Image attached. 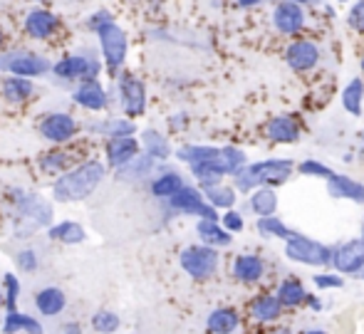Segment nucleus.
Here are the masks:
<instances>
[{"mask_svg":"<svg viewBox=\"0 0 364 334\" xmlns=\"http://www.w3.org/2000/svg\"><path fill=\"white\" fill-rule=\"evenodd\" d=\"M25 332V334H43V325H40L35 317L30 315H18V312H8L5 317L3 332L5 334H15V332Z\"/></svg>","mask_w":364,"mask_h":334,"instance_id":"28","label":"nucleus"},{"mask_svg":"<svg viewBox=\"0 0 364 334\" xmlns=\"http://www.w3.org/2000/svg\"><path fill=\"white\" fill-rule=\"evenodd\" d=\"M50 238L75 245V243H82V240H85V228H82L80 223H73V220H68V223L55 225V228L50 230Z\"/></svg>","mask_w":364,"mask_h":334,"instance_id":"35","label":"nucleus"},{"mask_svg":"<svg viewBox=\"0 0 364 334\" xmlns=\"http://www.w3.org/2000/svg\"><path fill=\"white\" fill-rule=\"evenodd\" d=\"M362 97H364V85L362 80H352L342 92V104L352 117H362Z\"/></svg>","mask_w":364,"mask_h":334,"instance_id":"32","label":"nucleus"},{"mask_svg":"<svg viewBox=\"0 0 364 334\" xmlns=\"http://www.w3.org/2000/svg\"><path fill=\"white\" fill-rule=\"evenodd\" d=\"M3 95L8 102H23L33 95V82L23 80V77H8L3 82Z\"/></svg>","mask_w":364,"mask_h":334,"instance_id":"31","label":"nucleus"},{"mask_svg":"<svg viewBox=\"0 0 364 334\" xmlns=\"http://www.w3.org/2000/svg\"><path fill=\"white\" fill-rule=\"evenodd\" d=\"M220 149L216 146H183L176 151V156L181 158V161L191 163V166H198V163H206V161H213V158H218Z\"/></svg>","mask_w":364,"mask_h":334,"instance_id":"30","label":"nucleus"},{"mask_svg":"<svg viewBox=\"0 0 364 334\" xmlns=\"http://www.w3.org/2000/svg\"><path fill=\"white\" fill-rule=\"evenodd\" d=\"M100 72V63L92 58H82V55H70L63 63L55 65V75L65 77V80H85L92 82Z\"/></svg>","mask_w":364,"mask_h":334,"instance_id":"9","label":"nucleus"},{"mask_svg":"<svg viewBox=\"0 0 364 334\" xmlns=\"http://www.w3.org/2000/svg\"><path fill=\"white\" fill-rule=\"evenodd\" d=\"M250 208H253V213L260 215V218H270V215H275V208H278V196H275V191L270 186L258 188V191L250 196Z\"/></svg>","mask_w":364,"mask_h":334,"instance_id":"26","label":"nucleus"},{"mask_svg":"<svg viewBox=\"0 0 364 334\" xmlns=\"http://www.w3.org/2000/svg\"><path fill=\"white\" fill-rule=\"evenodd\" d=\"M0 48H3V33H0Z\"/></svg>","mask_w":364,"mask_h":334,"instance_id":"50","label":"nucleus"},{"mask_svg":"<svg viewBox=\"0 0 364 334\" xmlns=\"http://www.w3.org/2000/svg\"><path fill=\"white\" fill-rule=\"evenodd\" d=\"M181 267L196 280H206L218 270V253L206 245H191L181 253Z\"/></svg>","mask_w":364,"mask_h":334,"instance_id":"6","label":"nucleus"},{"mask_svg":"<svg viewBox=\"0 0 364 334\" xmlns=\"http://www.w3.org/2000/svg\"><path fill=\"white\" fill-rule=\"evenodd\" d=\"M258 233L263 235V238H280V240H285V243H288V240H295L297 235H300V233H295V230H290L278 215L258 218Z\"/></svg>","mask_w":364,"mask_h":334,"instance_id":"25","label":"nucleus"},{"mask_svg":"<svg viewBox=\"0 0 364 334\" xmlns=\"http://www.w3.org/2000/svg\"><path fill=\"white\" fill-rule=\"evenodd\" d=\"M53 220V208L38 196H25L20 200V213L15 218V235L18 238H30L38 228L48 225Z\"/></svg>","mask_w":364,"mask_h":334,"instance_id":"3","label":"nucleus"},{"mask_svg":"<svg viewBox=\"0 0 364 334\" xmlns=\"http://www.w3.org/2000/svg\"><path fill=\"white\" fill-rule=\"evenodd\" d=\"M92 327H95V332L112 334L119 330V317H117L114 312H97V315L92 317Z\"/></svg>","mask_w":364,"mask_h":334,"instance_id":"40","label":"nucleus"},{"mask_svg":"<svg viewBox=\"0 0 364 334\" xmlns=\"http://www.w3.org/2000/svg\"><path fill=\"white\" fill-rule=\"evenodd\" d=\"M300 173H302V176L327 178V181H330V178L335 176V171H332V168H327L325 163H320V161H302L300 163Z\"/></svg>","mask_w":364,"mask_h":334,"instance_id":"41","label":"nucleus"},{"mask_svg":"<svg viewBox=\"0 0 364 334\" xmlns=\"http://www.w3.org/2000/svg\"><path fill=\"white\" fill-rule=\"evenodd\" d=\"M285 60L292 70H312L317 63H320V50H317L315 43H307V40H300V43H292L285 53Z\"/></svg>","mask_w":364,"mask_h":334,"instance_id":"14","label":"nucleus"},{"mask_svg":"<svg viewBox=\"0 0 364 334\" xmlns=\"http://www.w3.org/2000/svg\"><path fill=\"white\" fill-rule=\"evenodd\" d=\"M268 136L280 144H292L300 139V126H297V122L290 119V117H275L268 124Z\"/></svg>","mask_w":364,"mask_h":334,"instance_id":"20","label":"nucleus"},{"mask_svg":"<svg viewBox=\"0 0 364 334\" xmlns=\"http://www.w3.org/2000/svg\"><path fill=\"white\" fill-rule=\"evenodd\" d=\"M362 139H364V134H362Z\"/></svg>","mask_w":364,"mask_h":334,"instance_id":"52","label":"nucleus"},{"mask_svg":"<svg viewBox=\"0 0 364 334\" xmlns=\"http://www.w3.org/2000/svg\"><path fill=\"white\" fill-rule=\"evenodd\" d=\"M362 70H364V58H362Z\"/></svg>","mask_w":364,"mask_h":334,"instance_id":"51","label":"nucleus"},{"mask_svg":"<svg viewBox=\"0 0 364 334\" xmlns=\"http://www.w3.org/2000/svg\"><path fill=\"white\" fill-rule=\"evenodd\" d=\"M250 315L258 322H275L283 315V305H280L275 295H260L258 300H253V305H250Z\"/></svg>","mask_w":364,"mask_h":334,"instance_id":"21","label":"nucleus"},{"mask_svg":"<svg viewBox=\"0 0 364 334\" xmlns=\"http://www.w3.org/2000/svg\"><path fill=\"white\" fill-rule=\"evenodd\" d=\"M208 332L211 334H230L238 327V312L228 310V307H220V310L208 315Z\"/></svg>","mask_w":364,"mask_h":334,"instance_id":"24","label":"nucleus"},{"mask_svg":"<svg viewBox=\"0 0 364 334\" xmlns=\"http://www.w3.org/2000/svg\"><path fill=\"white\" fill-rule=\"evenodd\" d=\"M273 25L283 35H297L305 25V10L300 3H278L273 10Z\"/></svg>","mask_w":364,"mask_h":334,"instance_id":"11","label":"nucleus"},{"mask_svg":"<svg viewBox=\"0 0 364 334\" xmlns=\"http://www.w3.org/2000/svg\"><path fill=\"white\" fill-rule=\"evenodd\" d=\"M203 196L208 198V205H213V208H233L235 203V191L228 186H206L203 188Z\"/></svg>","mask_w":364,"mask_h":334,"instance_id":"34","label":"nucleus"},{"mask_svg":"<svg viewBox=\"0 0 364 334\" xmlns=\"http://www.w3.org/2000/svg\"><path fill=\"white\" fill-rule=\"evenodd\" d=\"M105 178V166L100 161H87L80 168L65 173L63 178H58L53 186V193L63 203H73V200L87 198Z\"/></svg>","mask_w":364,"mask_h":334,"instance_id":"1","label":"nucleus"},{"mask_svg":"<svg viewBox=\"0 0 364 334\" xmlns=\"http://www.w3.org/2000/svg\"><path fill=\"white\" fill-rule=\"evenodd\" d=\"M136 153H139V144H136V139H132V136L112 139V141L107 144V158H109V163L117 168L134 161Z\"/></svg>","mask_w":364,"mask_h":334,"instance_id":"15","label":"nucleus"},{"mask_svg":"<svg viewBox=\"0 0 364 334\" xmlns=\"http://www.w3.org/2000/svg\"><path fill=\"white\" fill-rule=\"evenodd\" d=\"M223 230L225 233H238V230H243V218H240V213L228 210V213L223 215Z\"/></svg>","mask_w":364,"mask_h":334,"instance_id":"45","label":"nucleus"},{"mask_svg":"<svg viewBox=\"0 0 364 334\" xmlns=\"http://www.w3.org/2000/svg\"><path fill=\"white\" fill-rule=\"evenodd\" d=\"M347 23H350L355 30H360V33H364V0H362V3H355V5H352L350 15H347Z\"/></svg>","mask_w":364,"mask_h":334,"instance_id":"44","label":"nucleus"},{"mask_svg":"<svg viewBox=\"0 0 364 334\" xmlns=\"http://www.w3.org/2000/svg\"><path fill=\"white\" fill-rule=\"evenodd\" d=\"M265 272V265L258 255H238L233 263V275L238 277L240 282H258Z\"/></svg>","mask_w":364,"mask_h":334,"instance_id":"19","label":"nucleus"},{"mask_svg":"<svg viewBox=\"0 0 364 334\" xmlns=\"http://www.w3.org/2000/svg\"><path fill=\"white\" fill-rule=\"evenodd\" d=\"M95 129L107 134V136H112V139H122V136H132L136 126L127 119H112V122H105V124H97Z\"/></svg>","mask_w":364,"mask_h":334,"instance_id":"38","label":"nucleus"},{"mask_svg":"<svg viewBox=\"0 0 364 334\" xmlns=\"http://www.w3.org/2000/svg\"><path fill=\"white\" fill-rule=\"evenodd\" d=\"M151 166H154V158H149V156H136L134 161H129L127 166H122L119 168V178L124 176V178H144L149 171H151Z\"/></svg>","mask_w":364,"mask_h":334,"instance_id":"39","label":"nucleus"},{"mask_svg":"<svg viewBox=\"0 0 364 334\" xmlns=\"http://www.w3.org/2000/svg\"><path fill=\"white\" fill-rule=\"evenodd\" d=\"M317 287H342V277L340 275H315L312 277Z\"/></svg>","mask_w":364,"mask_h":334,"instance_id":"46","label":"nucleus"},{"mask_svg":"<svg viewBox=\"0 0 364 334\" xmlns=\"http://www.w3.org/2000/svg\"><path fill=\"white\" fill-rule=\"evenodd\" d=\"M55 28H58V18L53 13H48V10H33L25 18V30L38 40L50 38L55 33Z\"/></svg>","mask_w":364,"mask_h":334,"instance_id":"17","label":"nucleus"},{"mask_svg":"<svg viewBox=\"0 0 364 334\" xmlns=\"http://www.w3.org/2000/svg\"><path fill=\"white\" fill-rule=\"evenodd\" d=\"M302 334H327V332H322V330H307V332H302Z\"/></svg>","mask_w":364,"mask_h":334,"instance_id":"48","label":"nucleus"},{"mask_svg":"<svg viewBox=\"0 0 364 334\" xmlns=\"http://www.w3.org/2000/svg\"><path fill=\"white\" fill-rule=\"evenodd\" d=\"M332 265L340 272H347V275L360 272L364 267V238L350 240V243L332 250Z\"/></svg>","mask_w":364,"mask_h":334,"instance_id":"10","label":"nucleus"},{"mask_svg":"<svg viewBox=\"0 0 364 334\" xmlns=\"http://www.w3.org/2000/svg\"><path fill=\"white\" fill-rule=\"evenodd\" d=\"M168 200H171V208L178 210V213L201 215V220H213V223L218 220L216 208L208 205V203H203V193L196 191V188H191V186H183L176 196H171Z\"/></svg>","mask_w":364,"mask_h":334,"instance_id":"7","label":"nucleus"},{"mask_svg":"<svg viewBox=\"0 0 364 334\" xmlns=\"http://www.w3.org/2000/svg\"><path fill=\"white\" fill-rule=\"evenodd\" d=\"M40 131H43V136L50 139V141L63 144V141H70V139L75 136L77 124H75V119L70 114H63V112H58V114H50L48 119L43 122Z\"/></svg>","mask_w":364,"mask_h":334,"instance_id":"13","label":"nucleus"},{"mask_svg":"<svg viewBox=\"0 0 364 334\" xmlns=\"http://www.w3.org/2000/svg\"><path fill=\"white\" fill-rule=\"evenodd\" d=\"M278 302L283 307H297V305H302V302H307V292H305V287L300 285L297 280H285V282H280V287H278Z\"/></svg>","mask_w":364,"mask_h":334,"instance_id":"29","label":"nucleus"},{"mask_svg":"<svg viewBox=\"0 0 364 334\" xmlns=\"http://www.w3.org/2000/svg\"><path fill=\"white\" fill-rule=\"evenodd\" d=\"M35 305H38L40 315L55 317L58 312H63V307H65L63 290H58V287H45V290H40L38 297H35Z\"/></svg>","mask_w":364,"mask_h":334,"instance_id":"23","label":"nucleus"},{"mask_svg":"<svg viewBox=\"0 0 364 334\" xmlns=\"http://www.w3.org/2000/svg\"><path fill=\"white\" fill-rule=\"evenodd\" d=\"M5 285H8V297H5V305H8V312H15V302H18V280L15 275H5Z\"/></svg>","mask_w":364,"mask_h":334,"instance_id":"43","label":"nucleus"},{"mask_svg":"<svg viewBox=\"0 0 364 334\" xmlns=\"http://www.w3.org/2000/svg\"><path fill=\"white\" fill-rule=\"evenodd\" d=\"M285 258L295 260V263L302 265H312V267H322L332 263V250L327 245L317 243V240H310L305 235H297L295 240H288L285 243Z\"/></svg>","mask_w":364,"mask_h":334,"instance_id":"4","label":"nucleus"},{"mask_svg":"<svg viewBox=\"0 0 364 334\" xmlns=\"http://www.w3.org/2000/svg\"><path fill=\"white\" fill-rule=\"evenodd\" d=\"M3 305H5V297H3V295H0V307H3Z\"/></svg>","mask_w":364,"mask_h":334,"instance_id":"49","label":"nucleus"},{"mask_svg":"<svg viewBox=\"0 0 364 334\" xmlns=\"http://www.w3.org/2000/svg\"><path fill=\"white\" fill-rule=\"evenodd\" d=\"M0 70H8V72H13L15 77L28 80V77L48 72L50 63L33 53H10V55H5V58H0Z\"/></svg>","mask_w":364,"mask_h":334,"instance_id":"8","label":"nucleus"},{"mask_svg":"<svg viewBox=\"0 0 364 334\" xmlns=\"http://www.w3.org/2000/svg\"><path fill=\"white\" fill-rule=\"evenodd\" d=\"M119 90H122L124 114L127 117H139L146 107V90H144V85H141V80H136L134 75H124Z\"/></svg>","mask_w":364,"mask_h":334,"instance_id":"12","label":"nucleus"},{"mask_svg":"<svg viewBox=\"0 0 364 334\" xmlns=\"http://www.w3.org/2000/svg\"><path fill=\"white\" fill-rule=\"evenodd\" d=\"M327 191L335 198H350V200H355V203H364V186L352 181V178L342 176V173H335V176L330 178Z\"/></svg>","mask_w":364,"mask_h":334,"instance_id":"18","label":"nucleus"},{"mask_svg":"<svg viewBox=\"0 0 364 334\" xmlns=\"http://www.w3.org/2000/svg\"><path fill=\"white\" fill-rule=\"evenodd\" d=\"M141 136H144V149H146L149 158H166L168 153H171V146H168V141L161 136V134L144 131Z\"/></svg>","mask_w":364,"mask_h":334,"instance_id":"36","label":"nucleus"},{"mask_svg":"<svg viewBox=\"0 0 364 334\" xmlns=\"http://www.w3.org/2000/svg\"><path fill=\"white\" fill-rule=\"evenodd\" d=\"M68 153H50L48 158H43V161H40V166L43 168H48V171H60V168H65L68 166Z\"/></svg>","mask_w":364,"mask_h":334,"instance_id":"42","label":"nucleus"},{"mask_svg":"<svg viewBox=\"0 0 364 334\" xmlns=\"http://www.w3.org/2000/svg\"><path fill=\"white\" fill-rule=\"evenodd\" d=\"M97 35H100V45H102V53H105L107 67L112 72H117L124 65L127 58V33L112 20V23H105L102 28H97Z\"/></svg>","mask_w":364,"mask_h":334,"instance_id":"5","label":"nucleus"},{"mask_svg":"<svg viewBox=\"0 0 364 334\" xmlns=\"http://www.w3.org/2000/svg\"><path fill=\"white\" fill-rule=\"evenodd\" d=\"M362 277H364V275H362Z\"/></svg>","mask_w":364,"mask_h":334,"instance_id":"53","label":"nucleus"},{"mask_svg":"<svg viewBox=\"0 0 364 334\" xmlns=\"http://www.w3.org/2000/svg\"><path fill=\"white\" fill-rule=\"evenodd\" d=\"M196 233L201 235L206 248H223V245H230V240H233V235L225 233V230L220 228L218 223H213V220H198Z\"/></svg>","mask_w":364,"mask_h":334,"instance_id":"22","label":"nucleus"},{"mask_svg":"<svg viewBox=\"0 0 364 334\" xmlns=\"http://www.w3.org/2000/svg\"><path fill=\"white\" fill-rule=\"evenodd\" d=\"M18 263H20L23 270H35V267H38V260H35L33 250H23V253H20V258H18Z\"/></svg>","mask_w":364,"mask_h":334,"instance_id":"47","label":"nucleus"},{"mask_svg":"<svg viewBox=\"0 0 364 334\" xmlns=\"http://www.w3.org/2000/svg\"><path fill=\"white\" fill-rule=\"evenodd\" d=\"M220 163H223L225 173H238L240 168L245 166V153L240 151V149H233V146H223L220 149Z\"/></svg>","mask_w":364,"mask_h":334,"instance_id":"37","label":"nucleus"},{"mask_svg":"<svg viewBox=\"0 0 364 334\" xmlns=\"http://www.w3.org/2000/svg\"><path fill=\"white\" fill-rule=\"evenodd\" d=\"M220 156V153H218ZM193 176L201 181V186H218L220 178L225 176V168L223 163H220V158H213V161H206V163H198V166H191Z\"/></svg>","mask_w":364,"mask_h":334,"instance_id":"27","label":"nucleus"},{"mask_svg":"<svg viewBox=\"0 0 364 334\" xmlns=\"http://www.w3.org/2000/svg\"><path fill=\"white\" fill-rule=\"evenodd\" d=\"M181 188H183V181L178 173H164V176H159L156 181L151 183V193L156 198H171V196H176Z\"/></svg>","mask_w":364,"mask_h":334,"instance_id":"33","label":"nucleus"},{"mask_svg":"<svg viewBox=\"0 0 364 334\" xmlns=\"http://www.w3.org/2000/svg\"><path fill=\"white\" fill-rule=\"evenodd\" d=\"M292 161L288 158H273V161H258L253 166H243L233 176L235 188L250 191V188H265L268 183H283L292 173Z\"/></svg>","mask_w":364,"mask_h":334,"instance_id":"2","label":"nucleus"},{"mask_svg":"<svg viewBox=\"0 0 364 334\" xmlns=\"http://www.w3.org/2000/svg\"><path fill=\"white\" fill-rule=\"evenodd\" d=\"M75 102L85 109L100 112L107 107V92L102 90V85L97 80L92 82H82L80 87L75 90Z\"/></svg>","mask_w":364,"mask_h":334,"instance_id":"16","label":"nucleus"}]
</instances>
